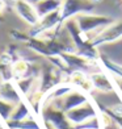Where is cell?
Here are the masks:
<instances>
[{"label":"cell","instance_id":"1","mask_svg":"<svg viewBox=\"0 0 122 129\" xmlns=\"http://www.w3.org/2000/svg\"><path fill=\"white\" fill-rule=\"evenodd\" d=\"M74 19L76 21L79 29L84 34H87V37L89 36V33L97 30V29L102 30L104 28H106L114 22L112 17L93 15V13H81V15H78L76 17H74Z\"/></svg>","mask_w":122,"mask_h":129},{"label":"cell","instance_id":"2","mask_svg":"<svg viewBox=\"0 0 122 129\" xmlns=\"http://www.w3.org/2000/svg\"><path fill=\"white\" fill-rule=\"evenodd\" d=\"M66 115H67L68 120L71 121L72 125L79 126V125L87 124V122L100 117L101 112H100V109H98V105L95 102L89 100L85 104L80 105V107H76V108L66 112Z\"/></svg>","mask_w":122,"mask_h":129},{"label":"cell","instance_id":"3","mask_svg":"<svg viewBox=\"0 0 122 129\" xmlns=\"http://www.w3.org/2000/svg\"><path fill=\"white\" fill-rule=\"evenodd\" d=\"M95 4L91 0H62L60 22L62 25L70 19H74L81 13H92Z\"/></svg>","mask_w":122,"mask_h":129},{"label":"cell","instance_id":"4","mask_svg":"<svg viewBox=\"0 0 122 129\" xmlns=\"http://www.w3.org/2000/svg\"><path fill=\"white\" fill-rule=\"evenodd\" d=\"M39 117L43 122H49L55 129H76V126L71 124L66 112L60 111L53 104H45L42 107Z\"/></svg>","mask_w":122,"mask_h":129},{"label":"cell","instance_id":"5","mask_svg":"<svg viewBox=\"0 0 122 129\" xmlns=\"http://www.w3.org/2000/svg\"><path fill=\"white\" fill-rule=\"evenodd\" d=\"M91 98L88 93H85L83 91H80L78 88L71 90L68 93H66L65 96H62L60 99H56V100L47 103V104H53L56 108H59L63 112H68L76 107H80V105L85 104L87 102H89Z\"/></svg>","mask_w":122,"mask_h":129},{"label":"cell","instance_id":"6","mask_svg":"<svg viewBox=\"0 0 122 129\" xmlns=\"http://www.w3.org/2000/svg\"><path fill=\"white\" fill-rule=\"evenodd\" d=\"M62 26L63 25L60 22V9H58V11H54V12H51L43 17H41L37 24L30 28L28 34L30 37H39L46 32L54 30V29L62 28Z\"/></svg>","mask_w":122,"mask_h":129},{"label":"cell","instance_id":"7","mask_svg":"<svg viewBox=\"0 0 122 129\" xmlns=\"http://www.w3.org/2000/svg\"><path fill=\"white\" fill-rule=\"evenodd\" d=\"M122 38V21H117L110 24L109 26L104 28L102 30L96 33V36L92 38V45L96 48H100L102 45L117 42Z\"/></svg>","mask_w":122,"mask_h":129},{"label":"cell","instance_id":"8","mask_svg":"<svg viewBox=\"0 0 122 129\" xmlns=\"http://www.w3.org/2000/svg\"><path fill=\"white\" fill-rule=\"evenodd\" d=\"M89 78L92 80L93 88L102 92V93H109V92H115L117 91L114 79L110 78L102 67H100L98 70H96V71H93V73H91Z\"/></svg>","mask_w":122,"mask_h":129},{"label":"cell","instance_id":"9","mask_svg":"<svg viewBox=\"0 0 122 129\" xmlns=\"http://www.w3.org/2000/svg\"><path fill=\"white\" fill-rule=\"evenodd\" d=\"M13 9L20 19H22L30 26H34L39 21V16L36 11L34 4L29 3L28 0H16V3L13 4Z\"/></svg>","mask_w":122,"mask_h":129},{"label":"cell","instance_id":"10","mask_svg":"<svg viewBox=\"0 0 122 129\" xmlns=\"http://www.w3.org/2000/svg\"><path fill=\"white\" fill-rule=\"evenodd\" d=\"M67 82L72 87L78 88L80 91H83L85 93H89L93 91V84L89 78V74H87L84 71H72L67 75Z\"/></svg>","mask_w":122,"mask_h":129},{"label":"cell","instance_id":"11","mask_svg":"<svg viewBox=\"0 0 122 129\" xmlns=\"http://www.w3.org/2000/svg\"><path fill=\"white\" fill-rule=\"evenodd\" d=\"M0 99L17 104L21 102V95L13 80H2L0 82Z\"/></svg>","mask_w":122,"mask_h":129},{"label":"cell","instance_id":"12","mask_svg":"<svg viewBox=\"0 0 122 129\" xmlns=\"http://www.w3.org/2000/svg\"><path fill=\"white\" fill-rule=\"evenodd\" d=\"M13 82H15L19 92H21L25 98H28L30 93L38 90V77H34V75L33 77L22 78V79H17Z\"/></svg>","mask_w":122,"mask_h":129},{"label":"cell","instance_id":"13","mask_svg":"<svg viewBox=\"0 0 122 129\" xmlns=\"http://www.w3.org/2000/svg\"><path fill=\"white\" fill-rule=\"evenodd\" d=\"M34 7H36V11L41 19V17L54 12V11L60 9L62 0H41L37 4H34Z\"/></svg>","mask_w":122,"mask_h":129},{"label":"cell","instance_id":"14","mask_svg":"<svg viewBox=\"0 0 122 129\" xmlns=\"http://www.w3.org/2000/svg\"><path fill=\"white\" fill-rule=\"evenodd\" d=\"M98 62H100V66L105 71H108L110 75H113L117 79L122 80V64L121 63H115L113 61H110L109 58H106L102 54H100V57H98Z\"/></svg>","mask_w":122,"mask_h":129},{"label":"cell","instance_id":"15","mask_svg":"<svg viewBox=\"0 0 122 129\" xmlns=\"http://www.w3.org/2000/svg\"><path fill=\"white\" fill-rule=\"evenodd\" d=\"M5 125L9 129H42V125L37 121V119L33 115L21 121H7Z\"/></svg>","mask_w":122,"mask_h":129},{"label":"cell","instance_id":"16","mask_svg":"<svg viewBox=\"0 0 122 129\" xmlns=\"http://www.w3.org/2000/svg\"><path fill=\"white\" fill-rule=\"evenodd\" d=\"M32 113H30V109L29 107L24 103V102H20L16 104V107L12 112V116H11V120L9 121H21V120H25L26 117H29Z\"/></svg>","mask_w":122,"mask_h":129},{"label":"cell","instance_id":"17","mask_svg":"<svg viewBox=\"0 0 122 129\" xmlns=\"http://www.w3.org/2000/svg\"><path fill=\"white\" fill-rule=\"evenodd\" d=\"M15 107H16V104L0 99V117H2V120L4 122L11 120V116H12V112H13Z\"/></svg>","mask_w":122,"mask_h":129},{"label":"cell","instance_id":"18","mask_svg":"<svg viewBox=\"0 0 122 129\" xmlns=\"http://www.w3.org/2000/svg\"><path fill=\"white\" fill-rule=\"evenodd\" d=\"M97 105H98V109H100L102 113L108 115L110 119L114 121V124L118 126V129H122V113L114 112V111H112L109 107H104L102 104H97Z\"/></svg>","mask_w":122,"mask_h":129},{"label":"cell","instance_id":"19","mask_svg":"<svg viewBox=\"0 0 122 129\" xmlns=\"http://www.w3.org/2000/svg\"><path fill=\"white\" fill-rule=\"evenodd\" d=\"M76 129H102L101 115H100V117H97V119L92 120V121H89V122H87V124H83V125L76 126Z\"/></svg>","mask_w":122,"mask_h":129},{"label":"cell","instance_id":"20","mask_svg":"<svg viewBox=\"0 0 122 129\" xmlns=\"http://www.w3.org/2000/svg\"><path fill=\"white\" fill-rule=\"evenodd\" d=\"M5 8H7V4H5L3 0H0V16L3 15V12L5 11Z\"/></svg>","mask_w":122,"mask_h":129},{"label":"cell","instance_id":"21","mask_svg":"<svg viewBox=\"0 0 122 129\" xmlns=\"http://www.w3.org/2000/svg\"><path fill=\"white\" fill-rule=\"evenodd\" d=\"M91 2H92V3L95 4V3H98V2H101V0H91Z\"/></svg>","mask_w":122,"mask_h":129}]
</instances>
